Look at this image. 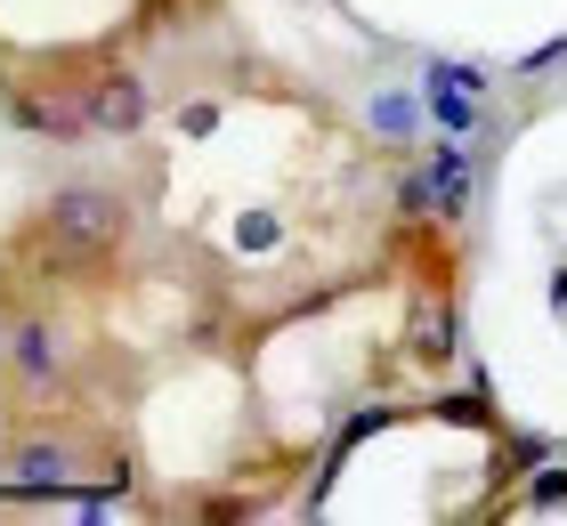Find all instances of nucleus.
Listing matches in <instances>:
<instances>
[{
  "instance_id": "obj_2",
  "label": "nucleus",
  "mask_w": 567,
  "mask_h": 526,
  "mask_svg": "<svg viewBox=\"0 0 567 526\" xmlns=\"http://www.w3.org/2000/svg\"><path fill=\"white\" fill-rule=\"evenodd\" d=\"M437 122H454V130L478 122V82L471 73H437Z\"/></svg>"
},
{
  "instance_id": "obj_3",
  "label": "nucleus",
  "mask_w": 567,
  "mask_h": 526,
  "mask_svg": "<svg viewBox=\"0 0 567 526\" xmlns=\"http://www.w3.org/2000/svg\"><path fill=\"white\" fill-rule=\"evenodd\" d=\"M90 114H97V130H138V114H146V90H138V82H114L106 97L90 105Z\"/></svg>"
},
{
  "instance_id": "obj_1",
  "label": "nucleus",
  "mask_w": 567,
  "mask_h": 526,
  "mask_svg": "<svg viewBox=\"0 0 567 526\" xmlns=\"http://www.w3.org/2000/svg\"><path fill=\"white\" fill-rule=\"evenodd\" d=\"M58 227L82 235V244H97V235H114V203L97 187H73V195H58Z\"/></svg>"
}]
</instances>
